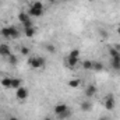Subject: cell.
<instances>
[{
  "label": "cell",
  "instance_id": "cell-1",
  "mask_svg": "<svg viewBox=\"0 0 120 120\" xmlns=\"http://www.w3.org/2000/svg\"><path fill=\"white\" fill-rule=\"evenodd\" d=\"M53 112H55V115L57 116V119H67L70 115H71V110H70V108L66 105V103H57V105H55V108H53Z\"/></svg>",
  "mask_w": 120,
  "mask_h": 120
},
{
  "label": "cell",
  "instance_id": "cell-2",
  "mask_svg": "<svg viewBox=\"0 0 120 120\" xmlns=\"http://www.w3.org/2000/svg\"><path fill=\"white\" fill-rule=\"evenodd\" d=\"M45 13V7H43V3L42 1H34L30 4V8H28V14L30 17H42Z\"/></svg>",
  "mask_w": 120,
  "mask_h": 120
},
{
  "label": "cell",
  "instance_id": "cell-3",
  "mask_svg": "<svg viewBox=\"0 0 120 120\" xmlns=\"http://www.w3.org/2000/svg\"><path fill=\"white\" fill-rule=\"evenodd\" d=\"M0 35L7 39H17V38H20V31L17 30L15 25H8V27H4L0 30Z\"/></svg>",
  "mask_w": 120,
  "mask_h": 120
},
{
  "label": "cell",
  "instance_id": "cell-4",
  "mask_svg": "<svg viewBox=\"0 0 120 120\" xmlns=\"http://www.w3.org/2000/svg\"><path fill=\"white\" fill-rule=\"evenodd\" d=\"M28 64H30L31 68H34V70H41V68L45 67L46 60L43 57H41V56H32V57L28 59Z\"/></svg>",
  "mask_w": 120,
  "mask_h": 120
},
{
  "label": "cell",
  "instance_id": "cell-5",
  "mask_svg": "<svg viewBox=\"0 0 120 120\" xmlns=\"http://www.w3.org/2000/svg\"><path fill=\"white\" fill-rule=\"evenodd\" d=\"M103 106H105V109L109 110V112L115 110V108H116V98L113 96V94H108V95L105 96V99H103Z\"/></svg>",
  "mask_w": 120,
  "mask_h": 120
},
{
  "label": "cell",
  "instance_id": "cell-6",
  "mask_svg": "<svg viewBox=\"0 0 120 120\" xmlns=\"http://www.w3.org/2000/svg\"><path fill=\"white\" fill-rule=\"evenodd\" d=\"M96 94H98V87H96L95 84H90V85H87V88H85V91H84V95H85L88 99L94 98Z\"/></svg>",
  "mask_w": 120,
  "mask_h": 120
},
{
  "label": "cell",
  "instance_id": "cell-7",
  "mask_svg": "<svg viewBox=\"0 0 120 120\" xmlns=\"http://www.w3.org/2000/svg\"><path fill=\"white\" fill-rule=\"evenodd\" d=\"M80 61H81L80 56H74V55H70V53H68V56H67V59H66V63H67V66H68L70 68H74Z\"/></svg>",
  "mask_w": 120,
  "mask_h": 120
},
{
  "label": "cell",
  "instance_id": "cell-8",
  "mask_svg": "<svg viewBox=\"0 0 120 120\" xmlns=\"http://www.w3.org/2000/svg\"><path fill=\"white\" fill-rule=\"evenodd\" d=\"M15 96H17V99H20V101H24V99H27L28 98V90L25 88V87H20V88H17L15 90Z\"/></svg>",
  "mask_w": 120,
  "mask_h": 120
},
{
  "label": "cell",
  "instance_id": "cell-9",
  "mask_svg": "<svg viewBox=\"0 0 120 120\" xmlns=\"http://www.w3.org/2000/svg\"><path fill=\"white\" fill-rule=\"evenodd\" d=\"M0 56L4 57V59H8L11 56V49L7 43H1L0 45Z\"/></svg>",
  "mask_w": 120,
  "mask_h": 120
},
{
  "label": "cell",
  "instance_id": "cell-10",
  "mask_svg": "<svg viewBox=\"0 0 120 120\" xmlns=\"http://www.w3.org/2000/svg\"><path fill=\"white\" fill-rule=\"evenodd\" d=\"M18 21L24 25V24H27V22H30V21H32L30 17V14L28 13H24V11H21L20 14H18Z\"/></svg>",
  "mask_w": 120,
  "mask_h": 120
},
{
  "label": "cell",
  "instance_id": "cell-11",
  "mask_svg": "<svg viewBox=\"0 0 120 120\" xmlns=\"http://www.w3.org/2000/svg\"><path fill=\"white\" fill-rule=\"evenodd\" d=\"M110 67L116 71H120V57H110Z\"/></svg>",
  "mask_w": 120,
  "mask_h": 120
},
{
  "label": "cell",
  "instance_id": "cell-12",
  "mask_svg": "<svg viewBox=\"0 0 120 120\" xmlns=\"http://www.w3.org/2000/svg\"><path fill=\"white\" fill-rule=\"evenodd\" d=\"M92 71H103V64L99 61V60H92Z\"/></svg>",
  "mask_w": 120,
  "mask_h": 120
},
{
  "label": "cell",
  "instance_id": "cell-13",
  "mask_svg": "<svg viewBox=\"0 0 120 120\" xmlns=\"http://www.w3.org/2000/svg\"><path fill=\"white\" fill-rule=\"evenodd\" d=\"M80 109H81L82 112H90L91 109H92V102H91V101H84V102H81Z\"/></svg>",
  "mask_w": 120,
  "mask_h": 120
},
{
  "label": "cell",
  "instance_id": "cell-14",
  "mask_svg": "<svg viewBox=\"0 0 120 120\" xmlns=\"http://www.w3.org/2000/svg\"><path fill=\"white\" fill-rule=\"evenodd\" d=\"M81 66H82L84 70L92 71V60H82V61H81Z\"/></svg>",
  "mask_w": 120,
  "mask_h": 120
},
{
  "label": "cell",
  "instance_id": "cell-15",
  "mask_svg": "<svg viewBox=\"0 0 120 120\" xmlns=\"http://www.w3.org/2000/svg\"><path fill=\"white\" fill-rule=\"evenodd\" d=\"M80 85H81V80H78V78H71L68 81V87H71V88H78Z\"/></svg>",
  "mask_w": 120,
  "mask_h": 120
},
{
  "label": "cell",
  "instance_id": "cell-16",
  "mask_svg": "<svg viewBox=\"0 0 120 120\" xmlns=\"http://www.w3.org/2000/svg\"><path fill=\"white\" fill-rule=\"evenodd\" d=\"M35 28L34 27H27V28H24V34H25V36L27 38H32L34 35H35Z\"/></svg>",
  "mask_w": 120,
  "mask_h": 120
},
{
  "label": "cell",
  "instance_id": "cell-17",
  "mask_svg": "<svg viewBox=\"0 0 120 120\" xmlns=\"http://www.w3.org/2000/svg\"><path fill=\"white\" fill-rule=\"evenodd\" d=\"M22 85V81L20 80V78H13L11 80V88L13 90H17V88H20Z\"/></svg>",
  "mask_w": 120,
  "mask_h": 120
},
{
  "label": "cell",
  "instance_id": "cell-18",
  "mask_svg": "<svg viewBox=\"0 0 120 120\" xmlns=\"http://www.w3.org/2000/svg\"><path fill=\"white\" fill-rule=\"evenodd\" d=\"M11 80H13V78H8V77L1 78V87H4V88H11Z\"/></svg>",
  "mask_w": 120,
  "mask_h": 120
},
{
  "label": "cell",
  "instance_id": "cell-19",
  "mask_svg": "<svg viewBox=\"0 0 120 120\" xmlns=\"http://www.w3.org/2000/svg\"><path fill=\"white\" fill-rule=\"evenodd\" d=\"M109 55L110 57H120V52L116 48H109Z\"/></svg>",
  "mask_w": 120,
  "mask_h": 120
},
{
  "label": "cell",
  "instance_id": "cell-20",
  "mask_svg": "<svg viewBox=\"0 0 120 120\" xmlns=\"http://www.w3.org/2000/svg\"><path fill=\"white\" fill-rule=\"evenodd\" d=\"M21 55H24V56H28V55H30V48H27V46H22V48H21Z\"/></svg>",
  "mask_w": 120,
  "mask_h": 120
},
{
  "label": "cell",
  "instance_id": "cell-21",
  "mask_svg": "<svg viewBox=\"0 0 120 120\" xmlns=\"http://www.w3.org/2000/svg\"><path fill=\"white\" fill-rule=\"evenodd\" d=\"M8 63H10L11 66H14V64H17V57H15L14 55H11V56L8 57Z\"/></svg>",
  "mask_w": 120,
  "mask_h": 120
},
{
  "label": "cell",
  "instance_id": "cell-22",
  "mask_svg": "<svg viewBox=\"0 0 120 120\" xmlns=\"http://www.w3.org/2000/svg\"><path fill=\"white\" fill-rule=\"evenodd\" d=\"M46 49H48L50 53H55V52H56V49H55V46H53V45H48V46H46Z\"/></svg>",
  "mask_w": 120,
  "mask_h": 120
},
{
  "label": "cell",
  "instance_id": "cell-23",
  "mask_svg": "<svg viewBox=\"0 0 120 120\" xmlns=\"http://www.w3.org/2000/svg\"><path fill=\"white\" fill-rule=\"evenodd\" d=\"M98 120H109V119H108L106 116H101V117H99V119H98Z\"/></svg>",
  "mask_w": 120,
  "mask_h": 120
},
{
  "label": "cell",
  "instance_id": "cell-24",
  "mask_svg": "<svg viewBox=\"0 0 120 120\" xmlns=\"http://www.w3.org/2000/svg\"><path fill=\"white\" fill-rule=\"evenodd\" d=\"M8 120H18V119H17L15 116H11V117H10V119H8Z\"/></svg>",
  "mask_w": 120,
  "mask_h": 120
},
{
  "label": "cell",
  "instance_id": "cell-25",
  "mask_svg": "<svg viewBox=\"0 0 120 120\" xmlns=\"http://www.w3.org/2000/svg\"><path fill=\"white\" fill-rule=\"evenodd\" d=\"M43 120H53V119H52V117H45Z\"/></svg>",
  "mask_w": 120,
  "mask_h": 120
},
{
  "label": "cell",
  "instance_id": "cell-26",
  "mask_svg": "<svg viewBox=\"0 0 120 120\" xmlns=\"http://www.w3.org/2000/svg\"><path fill=\"white\" fill-rule=\"evenodd\" d=\"M117 32H119V34H120V25H119V27H117Z\"/></svg>",
  "mask_w": 120,
  "mask_h": 120
},
{
  "label": "cell",
  "instance_id": "cell-27",
  "mask_svg": "<svg viewBox=\"0 0 120 120\" xmlns=\"http://www.w3.org/2000/svg\"><path fill=\"white\" fill-rule=\"evenodd\" d=\"M63 1H68V0H63Z\"/></svg>",
  "mask_w": 120,
  "mask_h": 120
}]
</instances>
